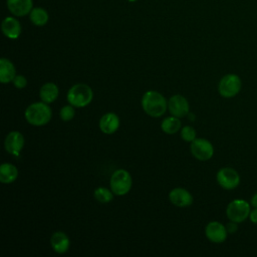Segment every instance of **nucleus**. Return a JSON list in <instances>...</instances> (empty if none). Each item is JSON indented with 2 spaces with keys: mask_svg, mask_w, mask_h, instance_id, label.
Segmentation results:
<instances>
[{
  "mask_svg": "<svg viewBox=\"0 0 257 257\" xmlns=\"http://www.w3.org/2000/svg\"><path fill=\"white\" fill-rule=\"evenodd\" d=\"M191 153L199 161H208L214 155V147L206 139H195L191 144Z\"/></svg>",
  "mask_w": 257,
  "mask_h": 257,
  "instance_id": "8",
  "label": "nucleus"
},
{
  "mask_svg": "<svg viewBox=\"0 0 257 257\" xmlns=\"http://www.w3.org/2000/svg\"><path fill=\"white\" fill-rule=\"evenodd\" d=\"M142 106L147 114L153 117H159L166 112L168 101L160 92L149 90L143 95Z\"/></svg>",
  "mask_w": 257,
  "mask_h": 257,
  "instance_id": "1",
  "label": "nucleus"
},
{
  "mask_svg": "<svg viewBox=\"0 0 257 257\" xmlns=\"http://www.w3.org/2000/svg\"><path fill=\"white\" fill-rule=\"evenodd\" d=\"M249 220H250L253 224L257 225V208L251 209L250 214H249Z\"/></svg>",
  "mask_w": 257,
  "mask_h": 257,
  "instance_id": "26",
  "label": "nucleus"
},
{
  "mask_svg": "<svg viewBox=\"0 0 257 257\" xmlns=\"http://www.w3.org/2000/svg\"><path fill=\"white\" fill-rule=\"evenodd\" d=\"M3 34L10 39H17L21 34L20 22L13 16L5 17L1 24Z\"/></svg>",
  "mask_w": 257,
  "mask_h": 257,
  "instance_id": "14",
  "label": "nucleus"
},
{
  "mask_svg": "<svg viewBox=\"0 0 257 257\" xmlns=\"http://www.w3.org/2000/svg\"><path fill=\"white\" fill-rule=\"evenodd\" d=\"M228 231L225 225L218 221H212L205 228V235L213 243H223L228 236Z\"/></svg>",
  "mask_w": 257,
  "mask_h": 257,
  "instance_id": "9",
  "label": "nucleus"
},
{
  "mask_svg": "<svg viewBox=\"0 0 257 257\" xmlns=\"http://www.w3.org/2000/svg\"><path fill=\"white\" fill-rule=\"evenodd\" d=\"M30 21L36 26H43L48 22V12L41 7H34L29 13Z\"/></svg>",
  "mask_w": 257,
  "mask_h": 257,
  "instance_id": "20",
  "label": "nucleus"
},
{
  "mask_svg": "<svg viewBox=\"0 0 257 257\" xmlns=\"http://www.w3.org/2000/svg\"><path fill=\"white\" fill-rule=\"evenodd\" d=\"M52 249L59 254L66 252L69 248V239L63 232H55L50 239Z\"/></svg>",
  "mask_w": 257,
  "mask_h": 257,
  "instance_id": "16",
  "label": "nucleus"
},
{
  "mask_svg": "<svg viewBox=\"0 0 257 257\" xmlns=\"http://www.w3.org/2000/svg\"><path fill=\"white\" fill-rule=\"evenodd\" d=\"M188 115H189V117H190V119H191V120H192V121H193V120H194V118H195V116H194V115H192V114H191V113H190V112H189V113H188Z\"/></svg>",
  "mask_w": 257,
  "mask_h": 257,
  "instance_id": "29",
  "label": "nucleus"
},
{
  "mask_svg": "<svg viewBox=\"0 0 257 257\" xmlns=\"http://www.w3.org/2000/svg\"><path fill=\"white\" fill-rule=\"evenodd\" d=\"M51 108L45 102H34L25 110V118L32 125H44L51 118Z\"/></svg>",
  "mask_w": 257,
  "mask_h": 257,
  "instance_id": "2",
  "label": "nucleus"
},
{
  "mask_svg": "<svg viewBox=\"0 0 257 257\" xmlns=\"http://www.w3.org/2000/svg\"><path fill=\"white\" fill-rule=\"evenodd\" d=\"M168 107L172 115L177 117H183L189 113V102L181 94H175L170 97L168 101Z\"/></svg>",
  "mask_w": 257,
  "mask_h": 257,
  "instance_id": "10",
  "label": "nucleus"
},
{
  "mask_svg": "<svg viewBox=\"0 0 257 257\" xmlns=\"http://www.w3.org/2000/svg\"><path fill=\"white\" fill-rule=\"evenodd\" d=\"M119 126V118L113 112H107L103 114L99 120V128L106 135L113 134Z\"/></svg>",
  "mask_w": 257,
  "mask_h": 257,
  "instance_id": "15",
  "label": "nucleus"
},
{
  "mask_svg": "<svg viewBox=\"0 0 257 257\" xmlns=\"http://www.w3.org/2000/svg\"><path fill=\"white\" fill-rule=\"evenodd\" d=\"M8 10L17 17L30 13L33 8V0H6Z\"/></svg>",
  "mask_w": 257,
  "mask_h": 257,
  "instance_id": "12",
  "label": "nucleus"
},
{
  "mask_svg": "<svg viewBox=\"0 0 257 257\" xmlns=\"http://www.w3.org/2000/svg\"><path fill=\"white\" fill-rule=\"evenodd\" d=\"M238 223H235V222H230L226 225V228H227V231L228 233H234L237 229H238V226H237Z\"/></svg>",
  "mask_w": 257,
  "mask_h": 257,
  "instance_id": "27",
  "label": "nucleus"
},
{
  "mask_svg": "<svg viewBox=\"0 0 257 257\" xmlns=\"http://www.w3.org/2000/svg\"><path fill=\"white\" fill-rule=\"evenodd\" d=\"M250 211V203L243 199H235L228 204L226 209V215L230 221L235 223H241L249 218Z\"/></svg>",
  "mask_w": 257,
  "mask_h": 257,
  "instance_id": "4",
  "label": "nucleus"
},
{
  "mask_svg": "<svg viewBox=\"0 0 257 257\" xmlns=\"http://www.w3.org/2000/svg\"><path fill=\"white\" fill-rule=\"evenodd\" d=\"M217 182L225 190H233L240 184V176L236 170L230 167L222 168L216 176Z\"/></svg>",
  "mask_w": 257,
  "mask_h": 257,
  "instance_id": "7",
  "label": "nucleus"
},
{
  "mask_svg": "<svg viewBox=\"0 0 257 257\" xmlns=\"http://www.w3.org/2000/svg\"><path fill=\"white\" fill-rule=\"evenodd\" d=\"M161 127H162L163 132H165L166 134H169V135L176 134L181 128V120L179 119V117H177L175 115L166 117L162 121Z\"/></svg>",
  "mask_w": 257,
  "mask_h": 257,
  "instance_id": "21",
  "label": "nucleus"
},
{
  "mask_svg": "<svg viewBox=\"0 0 257 257\" xmlns=\"http://www.w3.org/2000/svg\"><path fill=\"white\" fill-rule=\"evenodd\" d=\"M16 76V70L13 63L7 58L0 59V81L2 83H8L13 81Z\"/></svg>",
  "mask_w": 257,
  "mask_h": 257,
  "instance_id": "17",
  "label": "nucleus"
},
{
  "mask_svg": "<svg viewBox=\"0 0 257 257\" xmlns=\"http://www.w3.org/2000/svg\"><path fill=\"white\" fill-rule=\"evenodd\" d=\"M40 98L45 103L53 102L58 96V87L53 82H47L40 88Z\"/></svg>",
  "mask_w": 257,
  "mask_h": 257,
  "instance_id": "18",
  "label": "nucleus"
},
{
  "mask_svg": "<svg viewBox=\"0 0 257 257\" xmlns=\"http://www.w3.org/2000/svg\"><path fill=\"white\" fill-rule=\"evenodd\" d=\"M250 204H251V207H253V208H257V192H256V193L251 197Z\"/></svg>",
  "mask_w": 257,
  "mask_h": 257,
  "instance_id": "28",
  "label": "nucleus"
},
{
  "mask_svg": "<svg viewBox=\"0 0 257 257\" xmlns=\"http://www.w3.org/2000/svg\"><path fill=\"white\" fill-rule=\"evenodd\" d=\"M242 87L241 78L234 73L224 75L218 84V91L221 96L225 98H231L236 96Z\"/></svg>",
  "mask_w": 257,
  "mask_h": 257,
  "instance_id": "5",
  "label": "nucleus"
},
{
  "mask_svg": "<svg viewBox=\"0 0 257 257\" xmlns=\"http://www.w3.org/2000/svg\"><path fill=\"white\" fill-rule=\"evenodd\" d=\"M12 82H13L14 86L19 88V89L25 87L26 84H27V80H26V78L23 75H16Z\"/></svg>",
  "mask_w": 257,
  "mask_h": 257,
  "instance_id": "25",
  "label": "nucleus"
},
{
  "mask_svg": "<svg viewBox=\"0 0 257 257\" xmlns=\"http://www.w3.org/2000/svg\"><path fill=\"white\" fill-rule=\"evenodd\" d=\"M128 2H136V1H138V0H127Z\"/></svg>",
  "mask_w": 257,
  "mask_h": 257,
  "instance_id": "30",
  "label": "nucleus"
},
{
  "mask_svg": "<svg viewBox=\"0 0 257 257\" xmlns=\"http://www.w3.org/2000/svg\"><path fill=\"white\" fill-rule=\"evenodd\" d=\"M112 191H109L108 189L106 188H97L95 191H94V198L96 199V201L100 202V203H108L112 200L113 198V195H112Z\"/></svg>",
  "mask_w": 257,
  "mask_h": 257,
  "instance_id": "22",
  "label": "nucleus"
},
{
  "mask_svg": "<svg viewBox=\"0 0 257 257\" xmlns=\"http://www.w3.org/2000/svg\"><path fill=\"white\" fill-rule=\"evenodd\" d=\"M18 171L12 164L4 163L0 166V181L4 184H10L17 179Z\"/></svg>",
  "mask_w": 257,
  "mask_h": 257,
  "instance_id": "19",
  "label": "nucleus"
},
{
  "mask_svg": "<svg viewBox=\"0 0 257 257\" xmlns=\"http://www.w3.org/2000/svg\"><path fill=\"white\" fill-rule=\"evenodd\" d=\"M169 199L172 204L181 208L188 207L193 203V196L183 188L173 189L169 194Z\"/></svg>",
  "mask_w": 257,
  "mask_h": 257,
  "instance_id": "13",
  "label": "nucleus"
},
{
  "mask_svg": "<svg viewBox=\"0 0 257 257\" xmlns=\"http://www.w3.org/2000/svg\"><path fill=\"white\" fill-rule=\"evenodd\" d=\"M4 146L9 154L17 157L24 146V138L19 132H11L7 135Z\"/></svg>",
  "mask_w": 257,
  "mask_h": 257,
  "instance_id": "11",
  "label": "nucleus"
},
{
  "mask_svg": "<svg viewBox=\"0 0 257 257\" xmlns=\"http://www.w3.org/2000/svg\"><path fill=\"white\" fill-rule=\"evenodd\" d=\"M132 177L125 170H116L112 173L109 181L110 189L113 194L117 196H123L128 193L132 188Z\"/></svg>",
  "mask_w": 257,
  "mask_h": 257,
  "instance_id": "6",
  "label": "nucleus"
},
{
  "mask_svg": "<svg viewBox=\"0 0 257 257\" xmlns=\"http://www.w3.org/2000/svg\"><path fill=\"white\" fill-rule=\"evenodd\" d=\"M74 113L75 111H74L73 105H65L60 109L59 115L63 121H69L70 119L73 118Z\"/></svg>",
  "mask_w": 257,
  "mask_h": 257,
  "instance_id": "23",
  "label": "nucleus"
},
{
  "mask_svg": "<svg viewBox=\"0 0 257 257\" xmlns=\"http://www.w3.org/2000/svg\"><path fill=\"white\" fill-rule=\"evenodd\" d=\"M181 137L184 141L192 143L196 139V131L192 126L186 125L181 131Z\"/></svg>",
  "mask_w": 257,
  "mask_h": 257,
  "instance_id": "24",
  "label": "nucleus"
},
{
  "mask_svg": "<svg viewBox=\"0 0 257 257\" xmlns=\"http://www.w3.org/2000/svg\"><path fill=\"white\" fill-rule=\"evenodd\" d=\"M93 92L91 88L84 83H77L70 87L67 92L68 102L76 107H84L92 100Z\"/></svg>",
  "mask_w": 257,
  "mask_h": 257,
  "instance_id": "3",
  "label": "nucleus"
}]
</instances>
